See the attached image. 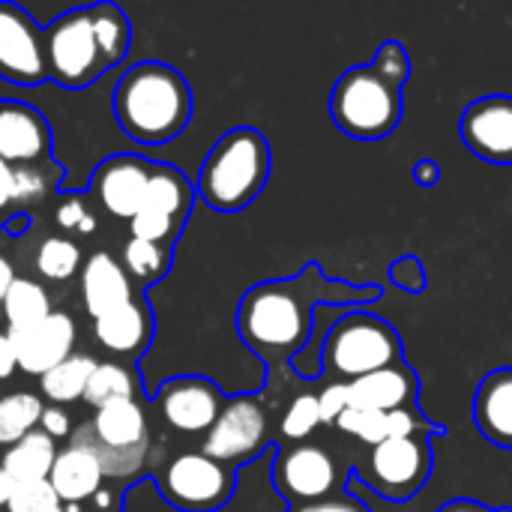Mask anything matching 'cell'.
I'll use <instances>...</instances> for the list:
<instances>
[{"mask_svg":"<svg viewBox=\"0 0 512 512\" xmlns=\"http://www.w3.org/2000/svg\"><path fill=\"white\" fill-rule=\"evenodd\" d=\"M369 297H378V288L357 291L348 285L324 282L318 267L309 264L294 279H276L249 288L237 309V333L267 363L294 360L312 339L318 306Z\"/></svg>","mask_w":512,"mask_h":512,"instance_id":"cell-1","label":"cell"},{"mask_svg":"<svg viewBox=\"0 0 512 512\" xmlns=\"http://www.w3.org/2000/svg\"><path fill=\"white\" fill-rule=\"evenodd\" d=\"M132 24L114 3L75 6L45 27L48 81L75 93L111 75L129 54Z\"/></svg>","mask_w":512,"mask_h":512,"instance_id":"cell-2","label":"cell"},{"mask_svg":"<svg viewBox=\"0 0 512 512\" xmlns=\"http://www.w3.org/2000/svg\"><path fill=\"white\" fill-rule=\"evenodd\" d=\"M195 111L192 87L174 66L162 60L132 63L117 75L111 90V117L117 129L141 147H165L177 141Z\"/></svg>","mask_w":512,"mask_h":512,"instance_id":"cell-3","label":"cell"},{"mask_svg":"<svg viewBox=\"0 0 512 512\" xmlns=\"http://www.w3.org/2000/svg\"><path fill=\"white\" fill-rule=\"evenodd\" d=\"M270 144L252 126L225 132L204 156L195 195L216 213L246 210L270 180Z\"/></svg>","mask_w":512,"mask_h":512,"instance_id":"cell-4","label":"cell"},{"mask_svg":"<svg viewBox=\"0 0 512 512\" xmlns=\"http://www.w3.org/2000/svg\"><path fill=\"white\" fill-rule=\"evenodd\" d=\"M330 114L345 135L375 141L399 126L402 96L399 87L387 84L372 66H354L336 81Z\"/></svg>","mask_w":512,"mask_h":512,"instance_id":"cell-5","label":"cell"},{"mask_svg":"<svg viewBox=\"0 0 512 512\" xmlns=\"http://www.w3.org/2000/svg\"><path fill=\"white\" fill-rule=\"evenodd\" d=\"M399 357L402 345L396 330L366 312H348L336 318V324L327 330V342L321 351V363L333 375L348 378V384L363 375L399 366Z\"/></svg>","mask_w":512,"mask_h":512,"instance_id":"cell-6","label":"cell"},{"mask_svg":"<svg viewBox=\"0 0 512 512\" xmlns=\"http://www.w3.org/2000/svg\"><path fill=\"white\" fill-rule=\"evenodd\" d=\"M72 438L90 444L105 468V477L123 480L135 477L144 465L150 429L147 414L135 399L111 402L93 411L90 423H84Z\"/></svg>","mask_w":512,"mask_h":512,"instance_id":"cell-7","label":"cell"},{"mask_svg":"<svg viewBox=\"0 0 512 512\" xmlns=\"http://www.w3.org/2000/svg\"><path fill=\"white\" fill-rule=\"evenodd\" d=\"M150 480L171 510L216 512L234 495L237 468H228L204 453H180Z\"/></svg>","mask_w":512,"mask_h":512,"instance_id":"cell-8","label":"cell"},{"mask_svg":"<svg viewBox=\"0 0 512 512\" xmlns=\"http://www.w3.org/2000/svg\"><path fill=\"white\" fill-rule=\"evenodd\" d=\"M267 447H270L267 411L261 399L234 396V399H225L216 423L204 435L201 453L228 468H243V465H252L258 456H264Z\"/></svg>","mask_w":512,"mask_h":512,"instance_id":"cell-9","label":"cell"},{"mask_svg":"<svg viewBox=\"0 0 512 512\" xmlns=\"http://www.w3.org/2000/svg\"><path fill=\"white\" fill-rule=\"evenodd\" d=\"M273 456L276 447L270 444L264 456H258L252 465L237 468V486L231 501L216 512H288V504L276 495L273 480H270V468H273ZM120 510L123 512H177L171 510L150 477L135 480L132 486H126L123 498H120Z\"/></svg>","mask_w":512,"mask_h":512,"instance_id":"cell-10","label":"cell"},{"mask_svg":"<svg viewBox=\"0 0 512 512\" xmlns=\"http://www.w3.org/2000/svg\"><path fill=\"white\" fill-rule=\"evenodd\" d=\"M45 81V27L27 9L0 0V84L33 90Z\"/></svg>","mask_w":512,"mask_h":512,"instance_id":"cell-11","label":"cell"},{"mask_svg":"<svg viewBox=\"0 0 512 512\" xmlns=\"http://www.w3.org/2000/svg\"><path fill=\"white\" fill-rule=\"evenodd\" d=\"M270 480L276 495L294 507L324 501L336 489V462L315 444H297L291 450H276Z\"/></svg>","mask_w":512,"mask_h":512,"instance_id":"cell-12","label":"cell"},{"mask_svg":"<svg viewBox=\"0 0 512 512\" xmlns=\"http://www.w3.org/2000/svg\"><path fill=\"white\" fill-rule=\"evenodd\" d=\"M153 165L156 162L141 159L135 153H111L102 162H96V168L87 177V189L108 216L129 222L141 210Z\"/></svg>","mask_w":512,"mask_h":512,"instance_id":"cell-13","label":"cell"},{"mask_svg":"<svg viewBox=\"0 0 512 512\" xmlns=\"http://www.w3.org/2000/svg\"><path fill=\"white\" fill-rule=\"evenodd\" d=\"M150 399L159 408L162 420L183 435H207L225 405L219 387L198 375L171 378L156 393H150Z\"/></svg>","mask_w":512,"mask_h":512,"instance_id":"cell-14","label":"cell"},{"mask_svg":"<svg viewBox=\"0 0 512 512\" xmlns=\"http://www.w3.org/2000/svg\"><path fill=\"white\" fill-rule=\"evenodd\" d=\"M12 348H15V360L18 369L24 375H36L42 378L45 372H51L54 366H60L66 357H72L75 351V339H78V327L72 321L69 312L54 309L48 318L30 324V327H15L6 330Z\"/></svg>","mask_w":512,"mask_h":512,"instance_id":"cell-15","label":"cell"},{"mask_svg":"<svg viewBox=\"0 0 512 512\" xmlns=\"http://www.w3.org/2000/svg\"><path fill=\"white\" fill-rule=\"evenodd\" d=\"M429 471H432V456L426 444H420L417 438L384 441L372 447L366 483L393 501H405L429 480Z\"/></svg>","mask_w":512,"mask_h":512,"instance_id":"cell-16","label":"cell"},{"mask_svg":"<svg viewBox=\"0 0 512 512\" xmlns=\"http://www.w3.org/2000/svg\"><path fill=\"white\" fill-rule=\"evenodd\" d=\"M54 132L48 117L21 99H0V159L9 168H33L51 156Z\"/></svg>","mask_w":512,"mask_h":512,"instance_id":"cell-17","label":"cell"},{"mask_svg":"<svg viewBox=\"0 0 512 512\" xmlns=\"http://www.w3.org/2000/svg\"><path fill=\"white\" fill-rule=\"evenodd\" d=\"M462 141L489 162H512V96H483L462 114Z\"/></svg>","mask_w":512,"mask_h":512,"instance_id":"cell-18","label":"cell"},{"mask_svg":"<svg viewBox=\"0 0 512 512\" xmlns=\"http://www.w3.org/2000/svg\"><path fill=\"white\" fill-rule=\"evenodd\" d=\"M135 300L132 279L126 276L123 264L111 252H93L81 267V303L84 312L96 321L105 312Z\"/></svg>","mask_w":512,"mask_h":512,"instance_id":"cell-19","label":"cell"},{"mask_svg":"<svg viewBox=\"0 0 512 512\" xmlns=\"http://www.w3.org/2000/svg\"><path fill=\"white\" fill-rule=\"evenodd\" d=\"M93 339L117 354V357H138L153 342V312L141 300H129L102 318L93 321Z\"/></svg>","mask_w":512,"mask_h":512,"instance_id":"cell-20","label":"cell"},{"mask_svg":"<svg viewBox=\"0 0 512 512\" xmlns=\"http://www.w3.org/2000/svg\"><path fill=\"white\" fill-rule=\"evenodd\" d=\"M51 489L57 492V498L63 504H81L87 498H93L102 483H105V468L96 456V450L78 438H72L69 447L57 450L54 468L48 474Z\"/></svg>","mask_w":512,"mask_h":512,"instance_id":"cell-21","label":"cell"},{"mask_svg":"<svg viewBox=\"0 0 512 512\" xmlns=\"http://www.w3.org/2000/svg\"><path fill=\"white\" fill-rule=\"evenodd\" d=\"M195 192L192 183L186 180V174L174 165H153L147 189H144V201L141 210L144 216H156V219H168L171 225H177L183 231L189 210H192Z\"/></svg>","mask_w":512,"mask_h":512,"instance_id":"cell-22","label":"cell"},{"mask_svg":"<svg viewBox=\"0 0 512 512\" xmlns=\"http://www.w3.org/2000/svg\"><path fill=\"white\" fill-rule=\"evenodd\" d=\"M351 393V405L354 408H369V411H381L390 414L396 408H411L414 396H417V381L414 375L399 363L372 375H363L357 381L348 384Z\"/></svg>","mask_w":512,"mask_h":512,"instance_id":"cell-23","label":"cell"},{"mask_svg":"<svg viewBox=\"0 0 512 512\" xmlns=\"http://www.w3.org/2000/svg\"><path fill=\"white\" fill-rule=\"evenodd\" d=\"M474 417L489 441L512 450V369L495 372L480 384Z\"/></svg>","mask_w":512,"mask_h":512,"instance_id":"cell-24","label":"cell"},{"mask_svg":"<svg viewBox=\"0 0 512 512\" xmlns=\"http://www.w3.org/2000/svg\"><path fill=\"white\" fill-rule=\"evenodd\" d=\"M57 459V441H51L45 432H30L0 456V471L12 483H36L48 480Z\"/></svg>","mask_w":512,"mask_h":512,"instance_id":"cell-25","label":"cell"},{"mask_svg":"<svg viewBox=\"0 0 512 512\" xmlns=\"http://www.w3.org/2000/svg\"><path fill=\"white\" fill-rule=\"evenodd\" d=\"M0 312H3L6 330H15V327H30L36 321L48 318L54 309H51L48 288L42 282L27 279V276H15L6 297L0 300Z\"/></svg>","mask_w":512,"mask_h":512,"instance_id":"cell-26","label":"cell"},{"mask_svg":"<svg viewBox=\"0 0 512 512\" xmlns=\"http://www.w3.org/2000/svg\"><path fill=\"white\" fill-rule=\"evenodd\" d=\"M93 369H96V360L90 354H72L60 366H54L51 372H45L39 378V393L51 405H72V402L84 399Z\"/></svg>","mask_w":512,"mask_h":512,"instance_id":"cell-27","label":"cell"},{"mask_svg":"<svg viewBox=\"0 0 512 512\" xmlns=\"http://www.w3.org/2000/svg\"><path fill=\"white\" fill-rule=\"evenodd\" d=\"M42 411H45V405L36 393L18 390V393L0 396V447L9 450L24 435L36 432Z\"/></svg>","mask_w":512,"mask_h":512,"instance_id":"cell-28","label":"cell"},{"mask_svg":"<svg viewBox=\"0 0 512 512\" xmlns=\"http://www.w3.org/2000/svg\"><path fill=\"white\" fill-rule=\"evenodd\" d=\"M135 396H138V378L123 363H96V369L87 381V390H84V402L90 408L126 402Z\"/></svg>","mask_w":512,"mask_h":512,"instance_id":"cell-29","label":"cell"},{"mask_svg":"<svg viewBox=\"0 0 512 512\" xmlns=\"http://www.w3.org/2000/svg\"><path fill=\"white\" fill-rule=\"evenodd\" d=\"M33 267L45 282H69L84 267L81 246L69 237H45L36 246Z\"/></svg>","mask_w":512,"mask_h":512,"instance_id":"cell-30","label":"cell"},{"mask_svg":"<svg viewBox=\"0 0 512 512\" xmlns=\"http://www.w3.org/2000/svg\"><path fill=\"white\" fill-rule=\"evenodd\" d=\"M171 267V249L159 246V243H147V240H129L123 246V270L129 279L141 282V285H153L159 282Z\"/></svg>","mask_w":512,"mask_h":512,"instance_id":"cell-31","label":"cell"},{"mask_svg":"<svg viewBox=\"0 0 512 512\" xmlns=\"http://www.w3.org/2000/svg\"><path fill=\"white\" fill-rule=\"evenodd\" d=\"M3 512H63V501L57 498L48 480L15 483Z\"/></svg>","mask_w":512,"mask_h":512,"instance_id":"cell-32","label":"cell"},{"mask_svg":"<svg viewBox=\"0 0 512 512\" xmlns=\"http://www.w3.org/2000/svg\"><path fill=\"white\" fill-rule=\"evenodd\" d=\"M318 426H321V411H318V396H315V393L297 396V399L288 405L285 417H282V435H285L288 441H303V438H309Z\"/></svg>","mask_w":512,"mask_h":512,"instance_id":"cell-33","label":"cell"},{"mask_svg":"<svg viewBox=\"0 0 512 512\" xmlns=\"http://www.w3.org/2000/svg\"><path fill=\"white\" fill-rule=\"evenodd\" d=\"M384 417L387 414H381V411H369V408L348 405V411L339 417L336 426H339V432L354 435L357 441H363L369 447H378V444L387 441V435H384Z\"/></svg>","mask_w":512,"mask_h":512,"instance_id":"cell-34","label":"cell"},{"mask_svg":"<svg viewBox=\"0 0 512 512\" xmlns=\"http://www.w3.org/2000/svg\"><path fill=\"white\" fill-rule=\"evenodd\" d=\"M51 192V183L39 168H12V210L24 213L30 204L42 201Z\"/></svg>","mask_w":512,"mask_h":512,"instance_id":"cell-35","label":"cell"},{"mask_svg":"<svg viewBox=\"0 0 512 512\" xmlns=\"http://www.w3.org/2000/svg\"><path fill=\"white\" fill-rule=\"evenodd\" d=\"M372 69H375L387 84L402 87V84H405V78H408L411 63H408V54H405V48H402L399 42H387V45L378 51V57H375Z\"/></svg>","mask_w":512,"mask_h":512,"instance_id":"cell-36","label":"cell"},{"mask_svg":"<svg viewBox=\"0 0 512 512\" xmlns=\"http://www.w3.org/2000/svg\"><path fill=\"white\" fill-rule=\"evenodd\" d=\"M351 405V393H348V384H330L321 390L318 396V411H321V423L327 426H336L339 417L348 411Z\"/></svg>","mask_w":512,"mask_h":512,"instance_id":"cell-37","label":"cell"},{"mask_svg":"<svg viewBox=\"0 0 512 512\" xmlns=\"http://www.w3.org/2000/svg\"><path fill=\"white\" fill-rule=\"evenodd\" d=\"M420 432V420L414 408H396L384 417V435L387 441H402V438H414Z\"/></svg>","mask_w":512,"mask_h":512,"instance_id":"cell-38","label":"cell"},{"mask_svg":"<svg viewBox=\"0 0 512 512\" xmlns=\"http://www.w3.org/2000/svg\"><path fill=\"white\" fill-rule=\"evenodd\" d=\"M84 216H87L84 198L75 195V192L63 195V201H60L57 210H54V222H57L63 231H78V225L84 222Z\"/></svg>","mask_w":512,"mask_h":512,"instance_id":"cell-39","label":"cell"},{"mask_svg":"<svg viewBox=\"0 0 512 512\" xmlns=\"http://www.w3.org/2000/svg\"><path fill=\"white\" fill-rule=\"evenodd\" d=\"M39 432H45L51 441H63V438L72 435V417L60 405H51L39 417Z\"/></svg>","mask_w":512,"mask_h":512,"instance_id":"cell-40","label":"cell"},{"mask_svg":"<svg viewBox=\"0 0 512 512\" xmlns=\"http://www.w3.org/2000/svg\"><path fill=\"white\" fill-rule=\"evenodd\" d=\"M288 512H363V507L351 498H324V501H312V504H297Z\"/></svg>","mask_w":512,"mask_h":512,"instance_id":"cell-41","label":"cell"},{"mask_svg":"<svg viewBox=\"0 0 512 512\" xmlns=\"http://www.w3.org/2000/svg\"><path fill=\"white\" fill-rule=\"evenodd\" d=\"M393 279L408 291H423V270L417 267V261H399L393 267Z\"/></svg>","mask_w":512,"mask_h":512,"instance_id":"cell-42","label":"cell"},{"mask_svg":"<svg viewBox=\"0 0 512 512\" xmlns=\"http://www.w3.org/2000/svg\"><path fill=\"white\" fill-rule=\"evenodd\" d=\"M12 213V168L0 159V225H6Z\"/></svg>","mask_w":512,"mask_h":512,"instance_id":"cell-43","label":"cell"},{"mask_svg":"<svg viewBox=\"0 0 512 512\" xmlns=\"http://www.w3.org/2000/svg\"><path fill=\"white\" fill-rule=\"evenodd\" d=\"M18 372V360H15V348L9 342L6 333H0V381H9Z\"/></svg>","mask_w":512,"mask_h":512,"instance_id":"cell-44","label":"cell"},{"mask_svg":"<svg viewBox=\"0 0 512 512\" xmlns=\"http://www.w3.org/2000/svg\"><path fill=\"white\" fill-rule=\"evenodd\" d=\"M12 282H15V267H12V261L6 255H0V300L6 297Z\"/></svg>","mask_w":512,"mask_h":512,"instance_id":"cell-45","label":"cell"},{"mask_svg":"<svg viewBox=\"0 0 512 512\" xmlns=\"http://www.w3.org/2000/svg\"><path fill=\"white\" fill-rule=\"evenodd\" d=\"M27 225H30V219H27V213H12L9 219H6V234L9 237H21L24 231H27Z\"/></svg>","mask_w":512,"mask_h":512,"instance_id":"cell-46","label":"cell"},{"mask_svg":"<svg viewBox=\"0 0 512 512\" xmlns=\"http://www.w3.org/2000/svg\"><path fill=\"white\" fill-rule=\"evenodd\" d=\"M414 177H417L420 183H435L438 168H435L432 162H420V165H417V171H414Z\"/></svg>","mask_w":512,"mask_h":512,"instance_id":"cell-47","label":"cell"},{"mask_svg":"<svg viewBox=\"0 0 512 512\" xmlns=\"http://www.w3.org/2000/svg\"><path fill=\"white\" fill-rule=\"evenodd\" d=\"M93 504H96V510L99 512L111 510V507H114V495H111L108 489H99V492L93 495Z\"/></svg>","mask_w":512,"mask_h":512,"instance_id":"cell-48","label":"cell"},{"mask_svg":"<svg viewBox=\"0 0 512 512\" xmlns=\"http://www.w3.org/2000/svg\"><path fill=\"white\" fill-rule=\"evenodd\" d=\"M438 512H489V510H483L480 504H474V501H453L450 507H444V510H438Z\"/></svg>","mask_w":512,"mask_h":512,"instance_id":"cell-49","label":"cell"},{"mask_svg":"<svg viewBox=\"0 0 512 512\" xmlns=\"http://www.w3.org/2000/svg\"><path fill=\"white\" fill-rule=\"evenodd\" d=\"M12 486H15V483L0 471V510L6 507V501H9V495H12Z\"/></svg>","mask_w":512,"mask_h":512,"instance_id":"cell-50","label":"cell"},{"mask_svg":"<svg viewBox=\"0 0 512 512\" xmlns=\"http://www.w3.org/2000/svg\"><path fill=\"white\" fill-rule=\"evenodd\" d=\"M93 231H96V216H90V213H87V216H84V222L78 225V234H93Z\"/></svg>","mask_w":512,"mask_h":512,"instance_id":"cell-51","label":"cell"},{"mask_svg":"<svg viewBox=\"0 0 512 512\" xmlns=\"http://www.w3.org/2000/svg\"><path fill=\"white\" fill-rule=\"evenodd\" d=\"M63 512H81V504H63Z\"/></svg>","mask_w":512,"mask_h":512,"instance_id":"cell-52","label":"cell"},{"mask_svg":"<svg viewBox=\"0 0 512 512\" xmlns=\"http://www.w3.org/2000/svg\"><path fill=\"white\" fill-rule=\"evenodd\" d=\"M0 321H3V312H0Z\"/></svg>","mask_w":512,"mask_h":512,"instance_id":"cell-53","label":"cell"},{"mask_svg":"<svg viewBox=\"0 0 512 512\" xmlns=\"http://www.w3.org/2000/svg\"><path fill=\"white\" fill-rule=\"evenodd\" d=\"M501 512H512V510H501Z\"/></svg>","mask_w":512,"mask_h":512,"instance_id":"cell-54","label":"cell"}]
</instances>
